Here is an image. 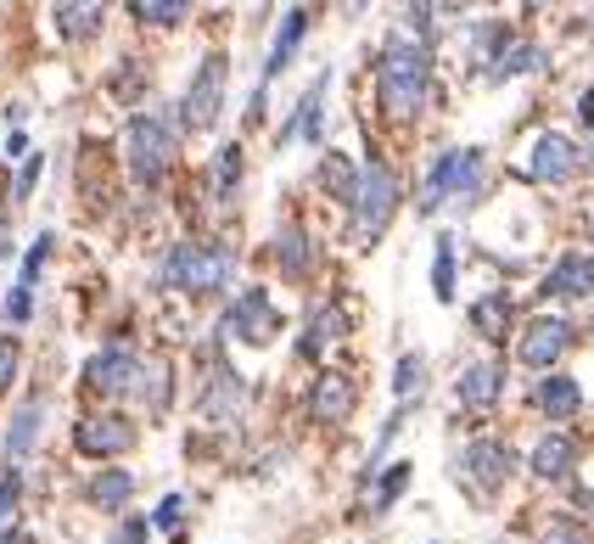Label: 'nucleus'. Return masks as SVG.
Segmentation results:
<instances>
[{
  "label": "nucleus",
  "instance_id": "f257e3e1",
  "mask_svg": "<svg viewBox=\"0 0 594 544\" xmlns=\"http://www.w3.org/2000/svg\"><path fill=\"white\" fill-rule=\"evenodd\" d=\"M426 79H432V68H426V46L421 40H387L382 62H376V95H382V113L392 124H404L421 113L426 102Z\"/></svg>",
  "mask_w": 594,
  "mask_h": 544
},
{
  "label": "nucleus",
  "instance_id": "f03ea898",
  "mask_svg": "<svg viewBox=\"0 0 594 544\" xmlns=\"http://www.w3.org/2000/svg\"><path fill=\"white\" fill-rule=\"evenodd\" d=\"M348 208H353V242L371 247L387 231V219L399 213V174H392L382 157H371V164L359 169V191H353Z\"/></svg>",
  "mask_w": 594,
  "mask_h": 544
},
{
  "label": "nucleus",
  "instance_id": "7ed1b4c3",
  "mask_svg": "<svg viewBox=\"0 0 594 544\" xmlns=\"http://www.w3.org/2000/svg\"><path fill=\"white\" fill-rule=\"evenodd\" d=\"M482 185V152L477 146H454L443 152L432 169H426V185H421V213H438L443 203H472Z\"/></svg>",
  "mask_w": 594,
  "mask_h": 544
},
{
  "label": "nucleus",
  "instance_id": "20e7f679",
  "mask_svg": "<svg viewBox=\"0 0 594 544\" xmlns=\"http://www.w3.org/2000/svg\"><path fill=\"white\" fill-rule=\"evenodd\" d=\"M163 281L180 293H219L230 281V252L224 247H203V242H180L163 264Z\"/></svg>",
  "mask_w": 594,
  "mask_h": 544
},
{
  "label": "nucleus",
  "instance_id": "39448f33",
  "mask_svg": "<svg viewBox=\"0 0 594 544\" xmlns=\"http://www.w3.org/2000/svg\"><path fill=\"white\" fill-rule=\"evenodd\" d=\"M124 146H129V174H135L141 185H157L163 174L175 169V135H169V124L163 118H129V135H124Z\"/></svg>",
  "mask_w": 594,
  "mask_h": 544
},
{
  "label": "nucleus",
  "instance_id": "423d86ee",
  "mask_svg": "<svg viewBox=\"0 0 594 544\" xmlns=\"http://www.w3.org/2000/svg\"><path fill=\"white\" fill-rule=\"evenodd\" d=\"M224 79H230V56L224 51H208L203 56V68H196L191 90H185V102H180V118H185V130H214L219 124V107H224Z\"/></svg>",
  "mask_w": 594,
  "mask_h": 544
},
{
  "label": "nucleus",
  "instance_id": "0eeeda50",
  "mask_svg": "<svg viewBox=\"0 0 594 544\" xmlns=\"http://www.w3.org/2000/svg\"><path fill=\"white\" fill-rule=\"evenodd\" d=\"M129 443H135V427L113 410H95V415H79L74 422V450L90 455V461H113V455L129 450Z\"/></svg>",
  "mask_w": 594,
  "mask_h": 544
},
{
  "label": "nucleus",
  "instance_id": "6e6552de",
  "mask_svg": "<svg viewBox=\"0 0 594 544\" xmlns=\"http://www.w3.org/2000/svg\"><path fill=\"white\" fill-rule=\"evenodd\" d=\"M79 381H85L90 393H102V399H118V393H129V388H135V381H141V360H135V348L113 342V348H102V354H90Z\"/></svg>",
  "mask_w": 594,
  "mask_h": 544
},
{
  "label": "nucleus",
  "instance_id": "1a4fd4ad",
  "mask_svg": "<svg viewBox=\"0 0 594 544\" xmlns=\"http://www.w3.org/2000/svg\"><path fill=\"white\" fill-rule=\"evenodd\" d=\"M224 332H230V337H242L247 348H263V342H270V337L281 332V314H275L270 293H263V286L242 293L236 303L224 309Z\"/></svg>",
  "mask_w": 594,
  "mask_h": 544
},
{
  "label": "nucleus",
  "instance_id": "9d476101",
  "mask_svg": "<svg viewBox=\"0 0 594 544\" xmlns=\"http://www.w3.org/2000/svg\"><path fill=\"white\" fill-rule=\"evenodd\" d=\"M572 348V326L567 320H533V326H521V337H516V360L527 365V371H550L560 354Z\"/></svg>",
  "mask_w": 594,
  "mask_h": 544
},
{
  "label": "nucleus",
  "instance_id": "9b49d317",
  "mask_svg": "<svg viewBox=\"0 0 594 544\" xmlns=\"http://www.w3.org/2000/svg\"><path fill=\"white\" fill-rule=\"evenodd\" d=\"M353 376H343V371H320L314 381H309V422H320V427H337V422H348L353 415Z\"/></svg>",
  "mask_w": 594,
  "mask_h": 544
},
{
  "label": "nucleus",
  "instance_id": "f8f14e48",
  "mask_svg": "<svg viewBox=\"0 0 594 544\" xmlns=\"http://www.w3.org/2000/svg\"><path fill=\"white\" fill-rule=\"evenodd\" d=\"M578 169V146L567 141V135H539L533 146H527V180H533V185H560V180H567Z\"/></svg>",
  "mask_w": 594,
  "mask_h": 544
},
{
  "label": "nucleus",
  "instance_id": "ddd939ff",
  "mask_svg": "<svg viewBox=\"0 0 594 544\" xmlns=\"http://www.w3.org/2000/svg\"><path fill=\"white\" fill-rule=\"evenodd\" d=\"M511 466H516V455L505 450L500 438H477L472 450H466V477H472L477 494H500L505 477H511Z\"/></svg>",
  "mask_w": 594,
  "mask_h": 544
},
{
  "label": "nucleus",
  "instance_id": "4468645a",
  "mask_svg": "<svg viewBox=\"0 0 594 544\" xmlns=\"http://www.w3.org/2000/svg\"><path fill=\"white\" fill-rule=\"evenodd\" d=\"M539 293L544 298H589L594 293V252H560Z\"/></svg>",
  "mask_w": 594,
  "mask_h": 544
},
{
  "label": "nucleus",
  "instance_id": "2eb2a0df",
  "mask_svg": "<svg viewBox=\"0 0 594 544\" xmlns=\"http://www.w3.org/2000/svg\"><path fill=\"white\" fill-rule=\"evenodd\" d=\"M343 332H348V309H343V303H320V309L309 314L304 337H297V354H304V360H320L332 342H343Z\"/></svg>",
  "mask_w": 594,
  "mask_h": 544
},
{
  "label": "nucleus",
  "instance_id": "dca6fc26",
  "mask_svg": "<svg viewBox=\"0 0 594 544\" xmlns=\"http://www.w3.org/2000/svg\"><path fill=\"white\" fill-rule=\"evenodd\" d=\"M304 35H309V12H304V7H286V17H281V28H275V46H270V56H263V85L286 74V62L297 56Z\"/></svg>",
  "mask_w": 594,
  "mask_h": 544
},
{
  "label": "nucleus",
  "instance_id": "f3484780",
  "mask_svg": "<svg viewBox=\"0 0 594 544\" xmlns=\"http://www.w3.org/2000/svg\"><path fill=\"white\" fill-rule=\"evenodd\" d=\"M500 388H505V365L500 360H477L460 376V404L466 410H493L500 404Z\"/></svg>",
  "mask_w": 594,
  "mask_h": 544
},
{
  "label": "nucleus",
  "instance_id": "a211bd4d",
  "mask_svg": "<svg viewBox=\"0 0 594 544\" xmlns=\"http://www.w3.org/2000/svg\"><path fill=\"white\" fill-rule=\"evenodd\" d=\"M578 466V438H567V432H544L539 443H533V477H544V483H560Z\"/></svg>",
  "mask_w": 594,
  "mask_h": 544
},
{
  "label": "nucleus",
  "instance_id": "6ab92c4d",
  "mask_svg": "<svg viewBox=\"0 0 594 544\" xmlns=\"http://www.w3.org/2000/svg\"><path fill=\"white\" fill-rule=\"evenodd\" d=\"M533 404L550 415V422H572V415L583 410V388H578V376H544L539 388H533Z\"/></svg>",
  "mask_w": 594,
  "mask_h": 544
},
{
  "label": "nucleus",
  "instance_id": "aec40b11",
  "mask_svg": "<svg viewBox=\"0 0 594 544\" xmlns=\"http://www.w3.org/2000/svg\"><path fill=\"white\" fill-rule=\"evenodd\" d=\"M129 494H135V477H129V466H107V471H95L90 483H85V500L95 510H124Z\"/></svg>",
  "mask_w": 594,
  "mask_h": 544
},
{
  "label": "nucleus",
  "instance_id": "412c9836",
  "mask_svg": "<svg viewBox=\"0 0 594 544\" xmlns=\"http://www.w3.org/2000/svg\"><path fill=\"white\" fill-rule=\"evenodd\" d=\"M40 427H46V404H40V399H23L17 415H12V427H7V455L23 461V455L40 443Z\"/></svg>",
  "mask_w": 594,
  "mask_h": 544
},
{
  "label": "nucleus",
  "instance_id": "4be33fe9",
  "mask_svg": "<svg viewBox=\"0 0 594 544\" xmlns=\"http://www.w3.org/2000/svg\"><path fill=\"white\" fill-rule=\"evenodd\" d=\"M275 259H281V270H286L292 281H304V275L314 270V236H309L304 225H286V231L275 236Z\"/></svg>",
  "mask_w": 594,
  "mask_h": 544
},
{
  "label": "nucleus",
  "instance_id": "5701e85b",
  "mask_svg": "<svg viewBox=\"0 0 594 544\" xmlns=\"http://www.w3.org/2000/svg\"><path fill=\"white\" fill-rule=\"evenodd\" d=\"M102 12H107V0H62L56 7L62 40H90L95 28H102Z\"/></svg>",
  "mask_w": 594,
  "mask_h": 544
},
{
  "label": "nucleus",
  "instance_id": "b1692460",
  "mask_svg": "<svg viewBox=\"0 0 594 544\" xmlns=\"http://www.w3.org/2000/svg\"><path fill=\"white\" fill-rule=\"evenodd\" d=\"M320 185L332 191L337 203H353V191H359V169H353V157L325 152V157H320Z\"/></svg>",
  "mask_w": 594,
  "mask_h": 544
},
{
  "label": "nucleus",
  "instance_id": "393cba45",
  "mask_svg": "<svg viewBox=\"0 0 594 544\" xmlns=\"http://www.w3.org/2000/svg\"><path fill=\"white\" fill-rule=\"evenodd\" d=\"M320 102H325V74L309 85V95H304V102H297V113H292V130H286L281 141H297V135H304V141H320Z\"/></svg>",
  "mask_w": 594,
  "mask_h": 544
},
{
  "label": "nucleus",
  "instance_id": "a878e982",
  "mask_svg": "<svg viewBox=\"0 0 594 544\" xmlns=\"http://www.w3.org/2000/svg\"><path fill=\"white\" fill-rule=\"evenodd\" d=\"M472 326L493 342V337H505V326H511V298L505 293H482L477 303H472Z\"/></svg>",
  "mask_w": 594,
  "mask_h": 544
},
{
  "label": "nucleus",
  "instance_id": "bb28decb",
  "mask_svg": "<svg viewBox=\"0 0 594 544\" xmlns=\"http://www.w3.org/2000/svg\"><path fill=\"white\" fill-rule=\"evenodd\" d=\"M539 68H544V51H539V46H511V51L488 68V85H505V79H516V74H539Z\"/></svg>",
  "mask_w": 594,
  "mask_h": 544
},
{
  "label": "nucleus",
  "instance_id": "cd10ccee",
  "mask_svg": "<svg viewBox=\"0 0 594 544\" xmlns=\"http://www.w3.org/2000/svg\"><path fill=\"white\" fill-rule=\"evenodd\" d=\"M410 477H415V466H410V461H392V466L382 471L376 494H371V510H392V505H399V494L410 489Z\"/></svg>",
  "mask_w": 594,
  "mask_h": 544
},
{
  "label": "nucleus",
  "instance_id": "c85d7f7f",
  "mask_svg": "<svg viewBox=\"0 0 594 544\" xmlns=\"http://www.w3.org/2000/svg\"><path fill=\"white\" fill-rule=\"evenodd\" d=\"M432 298L454 303V236H438L432 247Z\"/></svg>",
  "mask_w": 594,
  "mask_h": 544
},
{
  "label": "nucleus",
  "instance_id": "c756f323",
  "mask_svg": "<svg viewBox=\"0 0 594 544\" xmlns=\"http://www.w3.org/2000/svg\"><path fill=\"white\" fill-rule=\"evenodd\" d=\"M421 381H426V360L421 354H404L399 371H392V393H399V404H415L421 399Z\"/></svg>",
  "mask_w": 594,
  "mask_h": 544
},
{
  "label": "nucleus",
  "instance_id": "7c9ffc66",
  "mask_svg": "<svg viewBox=\"0 0 594 544\" xmlns=\"http://www.w3.org/2000/svg\"><path fill=\"white\" fill-rule=\"evenodd\" d=\"M511 51V28L505 23H488V28H477V35H472V56L477 62H500Z\"/></svg>",
  "mask_w": 594,
  "mask_h": 544
},
{
  "label": "nucleus",
  "instance_id": "2f4dec72",
  "mask_svg": "<svg viewBox=\"0 0 594 544\" xmlns=\"http://www.w3.org/2000/svg\"><path fill=\"white\" fill-rule=\"evenodd\" d=\"M242 404V381H236V371L230 365H219V376H214V388H208V415L219 410V415H230Z\"/></svg>",
  "mask_w": 594,
  "mask_h": 544
},
{
  "label": "nucleus",
  "instance_id": "473e14b6",
  "mask_svg": "<svg viewBox=\"0 0 594 544\" xmlns=\"http://www.w3.org/2000/svg\"><path fill=\"white\" fill-rule=\"evenodd\" d=\"M185 12H191V0H135L141 23H180Z\"/></svg>",
  "mask_w": 594,
  "mask_h": 544
},
{
  "label": "nucleus",
  "instance_id": "72a5a7b5",
  "mask_svg": "<svg viewBox=\"0 0 594 544\" xmlns=\"http://www.w3.org/2000/svg\"><path fill=\"white\" fill-rule=\"evenodd\" d=\"M214 185H219V191H236V185H242V146H224V152L214 157Z\"/></svg>",
  "mask_w": 594,
  "mask_h": 544
},
{
  "label": "nucleus",
  "instance_id": "f704fd0d",
  "mask_svg": "<svg viewBox=\"0 0 594 544\" xmlns=\"http://www.w3.org/2000/svg\"><path fill=\"white\" fill-rule=\"evenodd\" d=\"M40 174H46V157H40V152H28V157H23V169H17L12 197H17V203H28V197H35V185H40Z\"/></svg>",
  "mask_w": 594,
  "mask_h": 544
},
{
  "label": "nucleus",
  "instance_id": "c9c22d12",
  "mask_svg": "<svg viewBox=\"0 0 594 544\" xmlns=\"http://www.w3.org/2000/svg\"><path fill=\"white\" fill-rule=\"evenodd\" d=\"M17 365H23V342L17 337H0V393L17 381Z\"/></svg>",
  "mask_w": 594,
  "mask_h": 544
},
{
  "label": "nucleus",
  "instance_id": "e433bc0d",
  "mask_svg": "<svg viewBox=\"0 0 594 544\" xmlns=\"http://www.w3.org/2000/svg\"><path fill=\"white\" fill-rule=\"evenodd\" d=\"M46 259H51V236H40L35 247L23 252V275H17V286H35V275L46 270Z\"/></svg>",
  "mask_w": 594,
  "mask_h": 544
},
{
  "label": "nucleus",
  "instance_id": "4c0bfd02",
  "mask_svg": "<svg viewBox=\"0 0 594 544\" xmlns=\"http://www.w3.org/2000/svg\"><path fill=\"white\" fill-rule=\"evenodd\" d=\"M17 500H23V477H17V471H7V477H0V528H7V522L17 517Z\"/></svg>",
  "mask_w": 594,
  "mask_h": 544
},
{
  "label": "nucleus",
  "instance_id": "58836bf2",
  "mask_svg": "<svg viewBox=\"0 0 594 544\" xmlns=\"http://www.w3.org/2000/svg\"><path fill=\"white\" fill-rule=\"evenodd\" d=\"M539 544H589V533H583L578 522H550V528L539 533Z\"/></svg>",
  "mask_w": 594,
  "mask_h": 544
},
{
  "label": "nucleus",
  "instance_id": "ea45409f",
  "mask_svg": "<svg viewBox=\"0 0 594 544\" xmlns=\"http://www.w3.org/2000/svg\"><path fill=\"white\" fill-rule=\"evenodd\" d=\"M28 314H35V286H12V298H7V320H17V326H23Z\"/></svg>",
  "mask_w": 594,
  "mask_h": 544
},
{
  "label": "nucleus",
  "instance_id": "a19ab883",
  "mask_svg": "<svg viewBox=\"0 0 594 544\" xmlns=\"http://www.w3.org/2000/svg\"><path fill=\"white\" fill-rule=\"evenodd\" d=\"M146 533H152L146 517H129V522H118V533H113L107 544H146Z\"/></svg>",
  "mask_w": 594,
  "mask_h": 544
},
{
  "label": "nucleus",
  "instance_id": "79ce46f5",
  "mask_svg": "<svg viewBox=\"0 0 594 544\" xmlns=\"http://www.w3.org/2000/svg\"><path fill=\"white\" fill-rule=\"evenodd\" d=\"M180 510H185L180 494H163V505H157V517H152V522H157V528H175V522H180Z\"/></svg>",
  "mask_w": 594,
  "mask_h": 544
},
{
  "label": "nucleus",
  "instance_id": "37998d69",
  "mask_svg": "<svg viewBox=\"0 0 594 544\" xmlns=\"http://www.w3.org/2000/svg\"><path fill=\"white\" fill-rule=\"evenodd\" d=\"M410 23L426 35V28H432V0H410Z\"/></svg>",
  "mask_w": 594,
  "mask_h": 544
},
{
  "label": "nucleus",
  "instance_id": "c03bdc74",
  "mask_svg": "<svg viewBox=\"0 0 594 544\" xmlns=\"http://www.w3.org/2000/svg\"><path fill=\"white\" fill-rule=\"evenodd\" d=\"M578 118H583V124H594V90H583V102H578Z\"/></svg>",
  "mask_w": 594,
  "mask_h": 544
},
{
  "label": "nucleus",
  "instance_id": "a18cd8bd",
  "mask_svg": "<svg viewBox=\"0 0 594 544\" xmlns=\"http://www.w3.org/2000/svg\"><path fill=\"white\" fill-rule=\"evenodd\" d=\"M7 152H12V157H23V152H28V135H23V130H12V141H7Z\"/></svg>",
  "mask_w": 594,
  "mask_h": 544
},
{
  "label": "nucleus",
  "instance_id": "49530a36",
  "mask_svg": "<svg viewBox=\"0 0 594 544\" xmlns=\"http://www.w3.org/2000/svg\"><path fill=\"white\" fill-rule=\"evenodd\" d=\"M0 544H28V533H17V528H0Z\"/></svg>",
  "mask_w": 594,
  "mask_h": 544
},
{
  "label": "nucleus",
  "instance_id": "de8ad7c7",
  "mask_svg": "<svg viewBox=\"0 0 594 544\" xmlns=\"http://www.w3.org/2000/svg\"><path fill=\"white\" fill-rule=\"evenodd\" d=\"M460 7H472V0H443V12H460Z\"/></svg>",
  "mask_w": 594,
  "mask_h": 544
},
{
  "label": "nucleus",
  "instance_id": "09e8293b",
  "mask_svg": "<svg viewBox=\"0 0 594 544\" xmlns=\"http://www.w3.org/2000/svg\"><path fill=\"white\" fill-rule=\"evenodd\" d=\"M583 164H589V169H594V141H589V152H583Z\"/></svg>",
  "mask_w": 594,
  "mask_h": 544
},
{
  "label": "nucleus",
  "instance_id": "8fccbe9b",
  "mask_svg": "<svg viewBox=\"0 0 594 544\" xmlns=\"http://www.w3.org/2000/svg\"><path fill=\"white\" fill-rule=\"evenodd\" d=\"M589 231H594V219H589Z\"/></svg>",
  "mask_w": 594,
  "mask_h": 544
}]
</instances>
